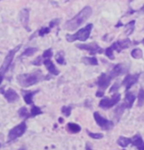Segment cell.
I'll return each mask as SVG.
<instances>
[{"instance_id": "25", "label": "cell", "mask_w": 144, "mask_h": 150, "mask_svg": "<svg viewBox=\"0 0 144 150\" xmlns=\"http://www.w3.org/2000/svg\"><path fill=\"white\" fill-rule=\"evenodd\" d=\"M30 117H35V116H38V115H41L42 114V111L39 107H36L35 105H32V109H30Z\"/></svg>"}, {"instance_id": "1", "label": "cell", "mask_w": 144, "mask_h": 150, "mask_svg": "<svg viewBox=\"0 0 144 150\" xmlns=\"http://www.w3.org/2000/svg\"><path fill=\"white\" fill-rule=\"evenodd\" d=\"M92 9L89 6H85L80 13L77 14V16H75L73 19H71L70 21H68L65 24V28L68 30H77L78 27H80L87 19L91 16Z\"/></svg>"}, {"instance_id": "7", "label": "cell", "mask_w": 144, "mask_h": 150, "mask_svg": "<svg viewBox=\"0 0 144 150\" xmlns=\"http://www.w3.org/2000/svg\"><path fill=\"white\" fill-rule=\"evenodd\" d=\"M94 119H95V121H96V124H97L98 126L100 127V128L106 129V131H109V129H111L113 127H114V124H113V122L107 120V119L102 117V116H101L98 112L94 113Z\"/></svg>"}, {"instance_id": "13", "label": "cell", "mask_w": 144, "mask_h": 150, "mask_svg": "<svg viewBox=\"0 0 144 150\" xmlns=\"http://www.w3.org/2000/svg\"><path fill=\"white\" fill-rule=\"evenodd\" d=\"M126 71V68L124 66L123 64H118L113 68L112 71L108 74V75L112 80V79H115L116 77H119L120 75H123Z\"/></svg>"}, {"instance_id": "31", "label": "cell", "mask_w": 144, "mask_h": 150, "mask_svg": "<svg viewBox=\"0 0 144 150\" xmlns=\"http://www.w3.org/2000/svg\"><path fill=\"white\" fill-rule=\"evenodd\" d=\"M86 132H87V134H88L91 138H94V139H100V138L103 137L102 134H95V132H91L89 131H86Z\"/></svg>"}, {"instance_id": "37", "label": "cell", "mask_w": 144, "mask_h": 150, "mask_svg": "<svg viewBox=\"0 0 144 150\" xmlns=\"http://www.w3.org/2000/svg\"><path fill=\"white\" fill-rule=\"evenodd\" d=\"M41 58L42 57H37L35 61L32 62V64L35 65V66H40V65H41V62H40L41 61Z\"/></svg>"}, {"instance_id": "9", "label": "cell", "mask_w": 144, "mask_h": 150, "mask_svg": "<svg viewBox=\"0 0 144 150\" xmlns=\"http://www.w3.org/2000/svg\"><path fill=\"white\" fill-rule=\"evenodd\" d=\"M110 81H111V78L109 77L108 74H101L97 80V83H96L97 86L99 87V91L104 92V90L108 87Z\"/></svg>"}, {"instance_id": "16", "label": "cell", "mask_w": 144, "mask_h": 150, "mask_svg": "<svg viewBox=\"0 0 144 150\" xmlns=\"http://www.w3.org/2000/svg\"><path fill=\"white\" fill-rule=\"evenodd\" d=\"M131 141H132V144H133L135 147H137L138 150H144V141L139 134L134 135V137L131 138Z\"/></svg>"}, {"instance_id": "4", "label": "cell", "mask_w": 144, "mask_h": 150, "mask_svg": "<svg viewBox=\"0 0 144 150\" xmlns=\"http://www.w3.org/2000/svg\"><path fill=\"white\" fill-rule=\"evenodd\" d=\"M21 48V45H18L17 47H15L14 49L10 50L9 53L6 55V57L4 59V62L3 64L1 65V67H0V84L2 83V81L4 80V77H5V73L8 71V68L10 67L11 63H12L13 59H14V56H15L16 52L18 51V50Z\"/></svg>"}, {"instance_id": "29", "label": "cell", "mask_w": 144, "mask_h": 150, "mask_svg": "<svg viewBox=\"0 0 144 150\" xmlns=\"http://www.w3.org/2000/svg\"><path fill=\"white\" fill-rule=\"evenodd\" d=\"M144 102V89L140 88L139 93H138V106H142Z\"/></svg>"}, {"instance_id": "3", "label": "cell", "mask_w": 144, "mask_h": 150, "mask_svg": "<svg viewBox=\"0 0 144 150\" xmlns=\"http://www.w3.org/2000/svg\"><path fill=\"white\" fill-rule=\"evenodd\" d=\"M93 26L91 24H88L86 27H84L83 29L78 30V33H76L75 35H67L66 38L69 42H73L75 40H80V41H85L87 38H89L90 33H91Z\"/></svg>"}, {"instance_id": "19", "label": "cell", "mask_w": 144, "mask_h": 150, "mask_svg": "<svg viewBox=\"0 0 144 150\" xmlns=\"http://www.w3.org/2000/svg\"><path fill=\"white\" fill-rule=\"evenodd\" d=\"M126 107V103H122L121 105H119L117 108L115 109V117H116V120H117V121H120L121 116L123 115V113H124V111H125Z\"/></svg>"}, {"instance_id": "2", "label": "cell", "mask_w": 144, "mask_h": 150, "mask_svg": "<svg viewBox=\"0 0 144 150\" xmlns=\"http://www.w3.org/2000/svg\"><path fill=\"white\" fill-rule=\"evenodd\" d=\"M43 80H45V77L43 76V74L41 73L40 70L35 71V72L30 74H23V75L18 76V78H17V81L20 83V86L24 87L32 86L33 84L37 83Z\"/></svg>"}, {"instance_id": "10", "label": "cell", "mask_w": 144, "mask_h": 150, "mask_svg": "<svg viewBox=\"0 0 144 150\" xmlns=\"http://www.w3.org/2000/svg\"><path fill=\"white\" fill-rule=\"evenodd\" d=\"M138 79H139V74H136V75H128L124 79V81H122V84L126 86V91H128L133 84L137 83Z\"/></svg>"}, {"instance_id": "24", "label": "cell", "mask_w": 144, "mask_h": 150, "mask_svg": "<svg viewBox=\"0 0 144 150\" xmlns=\"http://www.w3.org/2000/svg\"><path fill=\"white\" fill-rule=\"evenodd\" d=\"M83 62L85 64H88V65H93V66H95V65L98 64L97 59L95 57H83Z\"/></svg>"}, {"instance_id": "5", "label": "cell", "mask_w": 144, "mask_h": 150, "mask_svg": "<svg viewBox=\"0 0 144 150\" xmlns=\"http://www.w3.org/2000/svg\"><path fill=\"white\" fill-rule=\"evenodd\" d=\"M26 131H27V125L25 122H22L18 126L14 127L13 129H10L9 134H8V140L12 141V140L17 139L18 137H22V135L26 132Z\"/></svg>"}, {"instance_id": "12", "label": "cell", "mask_w": 144, "mask_h": 150, "mask_svg": "<svg viewBox=\"0 0 144 150\" xmlns=\"http://www.w3.org/2000/svg\"><path fill=\"white\" fill-rule=\"evenodd\" d=\"M129 45H131V40H129L128 38H126V39H124V40H119L117 42H114L111 47L113 48V50L121 52L122 50L129 47Z\"/></svg>"}, {"instance_id": "33", "label": "cell", "mask_w": 144, "mask_h": 150, "mask_svg": "<svg viewBox=\"0 0 144 150\" xmlns=\"http://www.w3.org/2000/svg\"><path fill=\"white\" fill-rule=\"evenodd\" d=\"M71 112H72V107H62V113L66 116V117H69V116L71 115Z\"/></svg>"}, {"instance_id": "38", "label": "cell", "mask_w": 144, "mask_h": 150, "mask_svg": "<svg viewBox=\"0 0 144 150\" xmlns=\"http://www.w3.org/2000/svg\"><path fill=\"white\" fill-rule=\"evenodd\" d=\"M86 150H92V149H90V148H89V144H88V143L86 144Z\"/></svg>"}, {"instance_id": "22", "label": "cell", "mask_w": 144, "mask_h": 150, "mask_svg": "<svg viewBox=\"0 0 144 150\" xmlns=\"http://www.w3.org/2000/svg\"><path fill=\"white\" fill-rule=\"evenodd\" d=\"M36 51H37V48H35V47H29V48H27V49L22 53L21 57H25V56H32V55L35 54Z\"/></svg>"}, {"instance_id": "20", "label": "cell", "mask_w": 144, "mask_h": 150, "mask_svg": "<svg viewBox=\"0 0 144 150\" xmlns=\"http://www.w3.org/2000/svg\"><path fill=\"white\" fill-rule=\"evenodd\" d=\"M68 131L72 134H77V132H80V127L78 126V124H75V123H69L68 124Z\"/></svg>"}, {"instance_id": "42", "label": "cell", "mask_w": 144, "mask_h": 150, "mask_svg": "<svg viewBox=\"0 0 144 150\" xmlns=\"http://www.w3.org/2000/svg\"><path fill=\"white\" fill-rule=\"evenodd\" d=\"M20 150H22V149H20ZM23 150H25V149H23Z\"/></svg>"}, {"instance_id": "11", "label": "cell", "mask_w": 144, "mask_h": 150, "mask_svg": "<svg viewBox=\"0 0 144 150\" xmlns=\"http://www.w3.org/2000/svg\"><path fill=\"white\" fill-rule=\"evenodd\" d=\"M1 93H3L6 100L8 101L9 103H13V102H16L17 100L19 99V95L15 90L12 89V88H8L6 91H4L3 89H1Z\"/></svg>"}, {"instance_id": "30", "label": "cell", "mask_w": 144, "mask_h": 150, "mask_svg": "<svg viewBox=\"0 0 144 150\" xmlns=\"http://www.w3.org/2000/svg\"><path fill=\"white\" fill-rule=\"evenodd\" d=\"M113 48L110 46V47H108V48H106L105 49V54H106V56L108 57L109 59H111V60H113L115 57H114V54H113Z\"/></svg>"}, {"instance_id": "40", "label": "cell", "mask_w": 144, "mask_h": 150, "mask_svg": "<svg viewBox=\"0 0 144 150\" xmlns=\"http://www.w3.org/2000/svg\"><path fill=\"white\" fill-rule=\"evenodd\" d=\"M141 11H143V12H144V5H143V7L141 8Z\"/></svg>"}, {"instance_id": "34", "label": "cell", "mask_w": 144, "mask_h": 150, "mask_svg": "<svg viewBox=\"0 0 144 150\" xmlns=\"http://www.w3.org/2000/svg\"><path fill=\"white\" fill-rule=\"evenodd\" d=\"M50 33V28H42L41 30H39L38 32V35L39 36H44L45 35Z\"/></svg>"}, {"instance_id": "27", "label": "cell", "mask_w": 144, "mask_h": 150, "mask_svg": "<svg viewBox=\"0 0 144 150\" xmlns=\"http://www.w3.org/2000/svg\"><path fill=\"white\" fill-rule=\"evenodd\" d=\"M131 56H132V58H134V59L142 58V51H141L139 48H135V49H133L131 51Z\"/></svg>"}, {"instance_id": "39", "label": "cell", "mask_w": 144, "mask_h": 150, "mask_svg": "<svg viewBox=\"0 0 144 150\" xmlns=\"http://www.w3.org/2000/svg\"><path fill=\"white\" fill-rule=\"evenodd\" d=\"M59 122H60V123H63V119L60 118V119H59Z\"/></svg>"}, {"instance_id": "26", "label": "cell", "mask_w": 144, "mask_h": 150, "mask_svg": "<svg viewBox=\"0 0 144 150\" xmlns=\"http://www.w3.org/2000/svg\"><path fill=\"white\" fill-rule=\"evenodd\" d=\"M18 114L20 117H23V118H30V112L28 111V109L26 107H22V108H20V110L18 111Z\"/></svg>"}, {"instance_id": "8", "label": "cell", "mask_w": 144, "mask_h": 150, "mask_svg": "<svg viewBox=\"0 0 144 150\" xmlns=\"http://www.w3.org/2000/svg\"><path fill=\"white\" fill-rule=\"evenodd\" d=\"M78 48L83 50H86V51H89L90 54L94 55V54H101V53L104 52V50L101 48L97 43H90V44H78L77 45Z\"/></svg>"}, {"instance_id": "35", "label": "cell", "mask_w": 144, "mask_h": 150, "mask_svg": "<svg viewBox=\"0 0 144 150\" xmlns=\"http://www.w3.org/2000/svg\"><path fill=\"white\" fill-rule=\"evenodd\" d=\"M120 86L121 84L119 83H115L112 86V87H111V89H110V92H113V93H116L118 91V89H119V87H120Z\"/></svg>"}, {"instance_id": "21", "label": "cell", "mask_w": 144, "mask_h": 150, "mask_svg": "<svg viewBox=\"0 0 144 150\" xmlns=\"http://www.w3.org/2000/svg\"><path fill=\"white\" fill-rule=\"evenodd\" d=\"M132 143L131 138H128V137H120L118 139V144L122 147H126L128 144Z\"/></svg>"}, {"instance_id": "41", "label": "cell", "mask_w": 144, "mask_h": 150, "mask_svg": "<svg viewBox=\"0 0 144 150\" xmlns=\"http://www.w3.org/2000/svg\"><path fill=\"white\" fill-rule=\"evenodd\" d=\"M142 43L144 44V39H143V40H142Z\"/></svg>"}, {"instance_id": "43", "label": "cell", "mask_w": 144, "mask_h": 150, "mask_svg": "<svg viewBox=\"0 0 144 150\" xmlns=\"http://www.w3.org/2000/svg\"><path fill=\"white\" fill-rule=\"evenodd\" d=\"M0 1H1V0H0Z\"/></svg>"}, {"instance_id": "18", "label": "cell", "mask_w": 144, "mask_h": 150, "mask_svg": "<svg viewBox=\"0 0 144 150\" xmlns=\"http://www.w3.org/2000/svg\"><path fill=\"white\" fill-rule=\"evenodd\" d=\"M37 91H26V90H22V94H23V97H24V100L25 102L27 104H32V97L33 95Z\"/></svg>"}, {"instance_id": "28", "label": "cell", "mask_w": 144, "mask_h": 150, "mask_svg": "<svg viewBox=\"0 0 144 150\" xmlns=\"http://www.w3.org/2000/svg\"><path fill=\"white\" fill-rule=\"evenodd\" d=\"M55 59H56V61H57V63L60 64V65H64L65 63H66V62H65L63 52H58L55 56Z\"/></svg>"}, {"instance_id": "32", "label": "cell", "mask_w": 144, "mask_h": 150, "mask_svg": "<svg viewBox=\"0 0 144 150\" xmlns=\"http://www.w3.org/2000/svg\"><path fill=\"white\" fill-rule=\"evenodd\" d=\"M52 55H53L52 50L49 48V49L45 50V51L43 52V54H42V58H44V59H50V58L52 57Z\"/></svg>"}, {"instance_id": "36", "label": "cell", "mask_w": 144, "mask_h": 150, "mask_svg": "<svg viewBox=\"0 0 144 150\" xmlns=\"http://www.w3.org/2000/svg\"><path fill=\"white\" fill-rule=\"evenodd\" d=\"M59 22H60V19H55V20H52V21L50 22V24H49V28H53V27H55L56 25H58V24H59Z\"/></svg>"}, {"instance_id": "14", "label": "cell", "mask_w": 144, "mask_h": 150, "mask_svg": "<svg viewBox=\"0 0 144 150\" xmlns=\"http://www.w3.org/2000/svg\"><path fill=\"white\" fill-rule=\"evenodd\" d=\"M29 18H30V10L29 9H23L20 13V20H21L22 26L26 29L28 32L30 30V28L28 26L29 24Z\"/></svg>"}, {"instance_id": "23", "label": "cell", "mask_w": 144, "mask_h": 150, "mask_svg": "<svg viewBox=\"0 0 144 150\" xmlns=\"http://www.w3.org/2000/svg\"><path fill=\"white\" fill-rule=\"evenodd\" d=\"M134 26H135V21H131L128 25H126V35H131V33H133Z\"/></svg>"}, {"instance_id": "15", "label": "cell", "mask_w": 144, "mask_h": 150, "mask_svg": "<svg viewBox=\"0 0 144 150\" xmlns=\"http://www.w3.org/2000/svg\"><path fill=\"white\" fill-rule=\"evenodd\" d=\"M43 64H44V66L46 67V69L49 71V73H51L52 75H54V76L59 75V71L57 70V68L55 67V65L53 64V62L50 60V59H44Z\"/></svg>"}, {"instance_id": "6", "label": "cell", "mask_w": 144, "mask_h": 150, "mask_svg": "<svg viewBox=\"0 0 144 150\" xmlns=\"http://www.w3.org/2000/svg\"><path fill=\"white\" fill-rule=\"evenodd\" d=\"M121 99V94L120 93H114V95L112 96V98H107L104 97L102 100L100 101L99 106L103 109H109L111 107L115 106Z\"/></svg>"}, {"instance_id": "17", "label": "cell", "mask_w": 144, "mask_h": 150, "mask_svg": "<svg viewBox=\"0 0 144 150\" xmlns=\"http://www.w3.org/2000/svg\"><path fill=\"white\" fill-rule=\"evenodd\" d=\"M134 100H135V95L133 94L132 92L131 91H126V108H131L132 105H133L134 103Z\"/></svg>"}]
</instances>
